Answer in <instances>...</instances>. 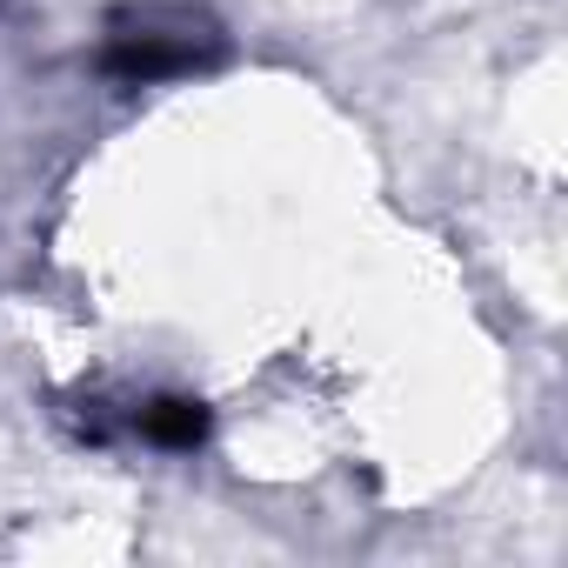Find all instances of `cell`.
<instances>
[{"label": "cell", "mask_w": 568, "mask_h": 568, "mask_svg": "<svg viewBox=\"0 0 568 568\" xmlns=\"http://www.w3.org/2000/svg\"><path fill=\"white\" fill-rule=\"evenodd\" d=\"M227 54V34L207 8H181V0H148L108 21L101 41V74L121 88H154V81H181L201 74Z\"/></svg>", "instance_id": "1"}, {"label": "cell", "mask_w": 568, "mask_h": 568, "mask_svg": "<svg viewBox=\"0 0 568 568\" xmlns=\"http://www.w3.org/2000/svg\"><path fill=\"white\" fill-rule=\"evenodd\" d=\"M134 435L154 448H201L207 442V408L194 395H148L134 402Z\"/></svg>", "instance_id": "2"}]
</instances>
